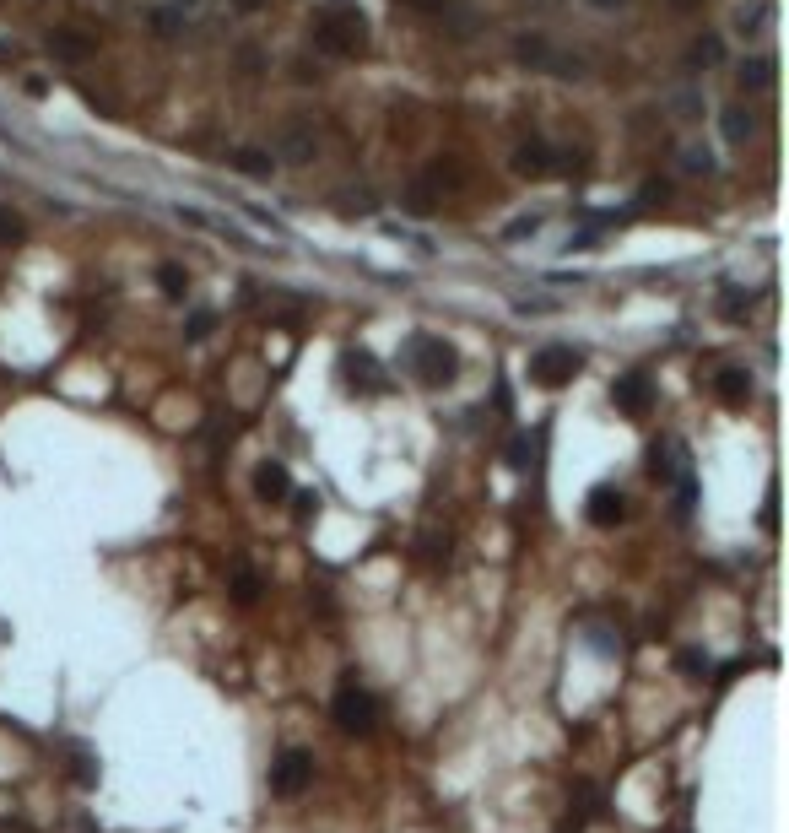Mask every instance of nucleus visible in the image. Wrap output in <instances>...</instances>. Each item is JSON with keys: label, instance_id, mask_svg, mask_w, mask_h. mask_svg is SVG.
<instances>
[{"label": "nucleus", "instance_id": "nucleus-10", "mask_svg": "<svg viewBox=\"0 0 789 833\" xmlns=\"http://www.w3.org/2000/svg\"><path fill=\"white\" fill-rule=\"evenodd\" d=\"M341 374H346V390H357V395H384L390 390L384 368L373 363L368 352H341Z\"/></svg>", "mask_w": 789, "mask_h": 833}, {"label": "nucleus", "instance_id": "nucleus-33", "mask_svg": "<svg viewBox=\"0 0 789 833\" xmlns=\"http://www.w3.org/2000/svg\"><path fill=\"white\" fill-rule=\"evenodd\" d=\"M211 330H217V314H211V309H195L190 320H184V341H206Z\"/></svg>", "mask_w": 789, "mask_h": 833}, {"label": "nucleus", "instance_id": "nucleus-41", "mask_svg": "<svg viewBox=\"0 0 789 833\" xmlns=\"http://www.w3.org/2000/svg\"><path fill=\"white\" fill-rule=\"evenodd\" d=\"M514 309H519V314H552L557 303H552V298H514Z\"/></svg>", "mask_w": 789, "mask_h": 833}, {"label": "nucleus", "instance_id": "nucleus-32", "mask_svg": "<svg viewBox=\"0 0 789 833\" xmlns=\"http://www.w3.org/2000/svg\"><path fill=\"white\" fill-rule=\"evenodd\" d=\"M530 455H536V433H514V439H508V466L530 471Z\"/></svg>", "mask_w": 789, "mask_h": 833}, {"label": "nucleus", "instance_id": "nucleus-34", "mask_svg": "<svg viewBox=\"0 0 789 833\" xmlns=\"http://www.w3.org/2000/svg\"><path fill=\"white\" fill-rule=\"evenodd\" d=\"M71 779L76 785H98V769H92V752H82V747H71Z\"/></svg>", "mask_w": 789, "mask_h": 833}, {"label": "nucleus", "instance_id": "nucleus-27", "mask_svg": "<svg viewBox=\"0 0 789 833\" xmlns=\"http://www.w3.org/2000/svg\"><path fill=\"white\" fill-rule=\"evenodd\" d=\"M719 168V157L703 147V141H687V147H681V174H714Z\"/></svg>", "mask_w": 789, "mask_h": 833}, {"label": "nucleus", "instance_id": "nucleus-12", "mask_svg": "<svg viewBox=\"0 0 789 833\" xmlns=\"http://www.w3.org/2000/svg\"><path fill=\"white\" fill-rule=\"evenodd\" d=\"M44 49H49L55 60H65V65H82V60L98 55L92 33H82V28H49V33H44Z\"/></svg>", "mask_w": 789, "mask_h": 833}, {"label": "nucleus", "instance_id": "nucleus-46", "mask_svg": "<svg viewBox=\"0 0 789 833\" xmlns=\"http://www.w3.org/2000/svg\"><path fill=\"white\" fill-rule=\"evenodd\" d=\"M590 6H595V11H622L627 0H590Z\"/></svg>", "mask_w": 789, "mask_h": 833}, {"label": "nucleus", "instance_id": "nucleus-17", "mask_svg": "<svg viewBox=\"0 0 789 833\" xmlns=\"http://www.w3.org/2000/svg\"><path fill=\"white\" fill-rule=\"evenodd\" d=\"M568 817H573V828L600 823V817H606V790H595V785H573V796H568Z\"/></svg>", "mask_w": 789, "mask_h": 833}, {"label": "nucleus", "instance_id": "nucleus-2", "mask_svg": "<svg viewBox=\"0 0 789 833\" xmlns=\"http://www.w3.org/2000/svg\"><path fill=\"white\" fill-rule=\"evenodd\" d=\"M508 55H514L519 71H546V76H563V82H579L584 76V55L557 49L546 33H519L514 44H508Z\"/></svg>", "mask_w": 789, "mask_h": 833}, {"label": "nucleus", "instance_id": "nucleus-3", "mask_svg": "<svg viewBox=\"0 0 789 833\" xmlns=\"http://www.w3.org/2000/svg\"><path fill=\"white\" fill-rule=\"evenodd\" d=\"M330 714H336V725L346 736H373L379 720H384V704L357 682V671H346V682L336 687V698H330Z\"/></svg>", "mask_w": 789, "mask_h": 833}, {"label": "nucleus", "instance_id": "nucleus-26", "mask_svg": "<svg viewBox=\"0 0 789 833\" xmlns=\"http://www.w3.org/2000/svg\"><path fill=\"white\" fill-rule=\"evenodd\" d=\"M157 287H163V298L184 303V293H190V271L173 266V260H163V266H157Z\"/></svg>", "mask_w": 789, "mask_h": 833}, {"label": "nucleus", "instance_id": "nucleus-39", "mask_svg": "<svg viewBox=\"0 0 789 833\" xmlns=\"http://www.w3.org/2000/svg\"><path fill=\"white\" fill-rule=\"evenodd\" d=\"M400 11H417V17H438V11H449V0H395Z\"/></svg>", "mask_w": 789, "mask_h": 833}, {"label": "nucleus", "instance_id": "nucleus-22", "mask_svg": "<svg viewBox=\"0 0 789 833\" xmlns=\"http://www.w3.org/2000/svg\"><path fill=\"white\" fill-rule=\"evenodd\" d=\"M579 628H584V644H590L595 655H606V660H617V655H622V633L611 628V623H590V617H584Z\"/></svg>", "mask_w": 789, "mask_h": 833}, {"label": "nucleus", "instance_id": "nucleus-36", "mask_svg": "<svg viewBox=\"0 0 789 833\" xmlns=\"http://www.w3.org/2000/svg\"><path fill=\"white\" fill-rule=\"evenodd\" d=\"M536 233H541V217L530 211V217H514V222L503 228V244H514V238H536Z\"/></svg>", "mask_w": 789, "mask_h": 833}, {"label": "nucleus", "instance_id": "nucleus-5", "mask_svg": "<svg viewBox=\"0 0 789 833\" xmlns=\"http://www.w3.org/2000/svg\"><path fill=\"white\" fill-rule=\"evenodd\" d=\"M579 368H584V352L579 347H568V341H546V347L530 352V385L563 390V385L579 379Z\"/></svg>", "mask_w": 789, "mask_h": 833}, {"label": "nucleus", "instance_id": "nucleus-29", "mask_svg": "<svg viewBox=\"0 0 789 833\" xmlns=\"http://www.w3.org/2000/svg\"><path fill=\"white\" fill-rule=\"evenodd\" d=\"M665 103H671L676 119H687V125H692V119H703V92H698V87H676Z\"/></svg>", "mask_w": 789, "mask_h": 833}, {"label": "nucleus", "instance_id": "nucleus-25", "mask_svg": "<svg viewBox=\"0 0 789 833\" xmlns=\"http://www.w3.org/2000/svg\"><path fill=\"white\" fill-rule=\"evenodd\" d=\"M676 671L687 682H703L708 671H714V660H708V650H698V644H687V650H676Z\"/></svg>", "mask_w": 789, "mask_h": 833}, {"label": "nucleus", "instance_id": "nucleus-28", "mask_svg": "<svg viewBox=\"0 0 789 833\" xmlns=\"http://www.w3.org/2000/svg\"><path fill=\"white\" fill-rule=\"evenodd\" d=\"M422 179L433 184L438 195H449V190H460V184H465V168H460V163H433V168H427Z\"/></svg>", "mask_w": 789, "mask_h": 833}, {"label": "nucleus", "instance_id": "nucleus-44", "mask_svg": "<svg viewBox=\"0 0 789 833\" xmlns=\"http://www.w3.org/2000/svg\"><path fill=\"white\" fill-rule=\"evenodd\" d=\"M644 201H665V179H649L644 184Z\"/></svg>", "mask_w": 789, "mask_h": 833}, {"label": "nucleus", "instance_id": "nucleus-21", "mask_svg": "<svg viewBox=\"0 0 789 833\" xmlns=\"http://www.w3.org/2000/svg\"><path fill=\"white\" fill-rule=\"evenodd\" d=\"M227 163H233L244 179H271V174H276V157H271V152H260V147H238L233 157H227Z\"/></svg>", "mask_w": 789, "mask_h": 833}, {"label": "nucleus", "instance_id": "nucleus-1", "mask_svg": "<svg viewBox=\"0 0 789 833\" xmlns=\"http://www.w3.org/2000/svg\"><path fill=\"white\" fill-rule=\"evenodd\" d=\"M400 368H406L417 385L438 390V385H454V374H460V352L449 347L444 336H427V330H411L406 347H400Z\"/></svg>", "mask_w": 789, "mask_h": 833}, {"label": "nucleus", "instance_id": "nucleus-24", "mask_svg": "<svg viewBox=\"0 0 789 833\" xmlns=\"http://www.w3.org/2000/svg\"><path fill=\"white\" fill-rule=\"evenodd\" d=\"M438 201H444V195H438L427 179H411V184H406V195H400V206H406V211H417V217H427V211H433Z\"/></svg>", "mask_w": 789, "mask_h": 833}, {"label": "nucleus", "instance_id": "nucleus-45", "mask_svg": "<svg viewBox=\"0 0 789 833\" xmlns=\"http://www.w3.org/2000/svg\"><path fill=\"white\" fill-rule=\"evenodd\" d=\"M703 0H671V11H681V17H687V11H698Z\"/></svg>", "mask_w": 789, "mask_h": 833}, {"label": "nucleus", "instance_id": "nucleus-19", "mask_svg": "<svg viewBox=\"0 0 789 833\" xmlns=\"http://www.w3.org/2000/svg\"><path fill=\"white\" fill-rule=\"evenodd\" d=\"M719 60H725V38H719V33H698V38L687 44V60H681V65L698 76V71H714Z\"/></svg>", "mask_w": 789, "mask_h": 833}, {"label": "nucleus", "instance_id": "nucleus-15", "mask_svg": "<svg viewBox=\"0 0 789 833\" xmlns=\"http://www.w3.org/2000/svg\"><path fill=\"white\" fill-rule=\"evenodd\" d=\"M692 460H687V444L681 439H665V444H654L649 449V476L654 482H671V476H681Z\"/></svg>", "mask_w": 789, "mask_h": 833}, {"label": "nucleus", "instance_id": "nucleus-38", "mask_svg": "<svg viewBox=\"0 0 789 833\" xmlns=\"http://www.w3.org/2000/svg\"><path fill=\"white\" fill-rule=\"evenodd\" d=\"M422 558H427V563H449V536L427 531V536H422Z\"/></svg>", "mask_w": 789, "mask_h": 833}, {"label": "nucleus", "instance_id": "nucleus-42", "mask_svg": "<svg viewBox=\"0 0 789 833\" xmlns=\"http://www.w3.org/2000/svg\"><path fill=\"white\" fill-rule=\"evenodd\" d=\"M227 6H233L238 17H254V11H265V6H271V0H227Z\"/></svg>", "mask_w": 789, "mask_h": 833}, {"label": "nucleus", "instance_id": "nucleus-16", "mask_svg": "<svg viewBox=\"0 0 789 833\" xmlns=\"http://www.w3.org/2000/svg\"><path fill=\"white\" fill-rule=\"evenodd\" d=\"M254 493H260V504H282V498H292V476L282 460H265L260 471H254Z\"/></svg>", "mask_w": 789, "mask_h": 833}, {"label": "nucleus", "instance_id": "nucleus-7", "mask_svg": "<svg viewBox=\"0 0 789 833\" xmlns=\"http://www.w3.org/2000/svg\"><path fill=\"white\" fill-rule=\"evenodd\" d=\"M508 168H514L519 179L541 184V179L563 174V168H568V157H563V152H552V147H546V141H519V147H514V157H508Z\"/></svg>", "mask_w": 789, "mask_h": 833}, {"label": "nucleus", "instance_id": "nucleus-31", "mask_svg": "<svg viewBox=\"0 0 789 833\" xmlns=\"http://www.w3.org/2000/svg\"><path fill=\"white\" fill-rule=\"evenodd\" d=\"M719 314H725V320H746V314H752V293L725 287V293H719Z\"/></svg>", "mask_w": 789, "mask_h": 833}, {"label": "nucleus", "instance_id": "nucleus-14", "mask_svg": "<svg viewBox=\"0 0 789 833\" xmlns=\"http://www.w3.org/2000/svg\"><path fill=\"white\" fill-rule=\"evenodd\" d=\"M719 136H725V147H746L757 136V114L746 103H725L719 109Z\"/></svg>", "mask_w": 789, "mask_h": 833}, {"label": "nucleus", "instance_id": "nucleus-8", "mask_svg": "<svg viewBox=\"0 0 789 833\" xmlns=\"http://www.w3.org/2000/svg\"><path fill=\"white\" fill-rule=\"evenodd\" d=\"M276 157H282V163H314V157H319V125H314V119H287V125H282V136H276Z\"/></svg>", "mask_w": 789, "mask_h": 833}, {"label": "nucleus", "instance_id": "nucleus-40", "mask_svg": "<svg viewBox=\"0 0 789 833\" xmlns=\"http://www.w3.org/2000/svg\"><path fill=\"white\" fill-rule=\"evenodd\" d=\"M238 71H244V76H260V71H265V55H260L254 44H244V49H238Z\"/></svg>", "mask_w": 789, "mask_h": 833}, {"label": "nucleus", "instance_id": "nucleus-20", "mask_svg": "<svg viewBox=\"0 0 789 833\" xmlns=\"http://www.w3.org/2000/svg\"><path fill=\"white\" fill-rule=\"evenodd\" d=\"M741 87L746 92H762V87H773V76H779V60L773 55H752V60H741Z\"/></svg>", "mask_w": 789, "mask_h": 833}, {"label": "nucleus", "instance_id": "nucleus-18", "mask_svg": "<svg viewBox=\"0 0 789 833\" xmlns=\"http://www.w3.org/2000/svg\"><path fill=\"white\" fill-rule=\"evenodd\" d=\"M752 374H746V368H719V374H714V395H719V401H725V406H746V401H752Z\"/></svg>", "mask_w": 789, "mask_h": 833}, {"label": "nucleus", "instance_id": "nucleus-35", "mask_svg": "<svg viewBox=\"0 0 789 833\" xmlns=\"http://www.w3.org/2000/svg\"><path fill=\"white\" fill-rule=\"evenodd\" d=\"M22 233H28V228H22V217H17L11 206H0V249L22 244Z\"/></svg>", "mask_w": 789, "mask_h": 833}, {"label": "nucleus", "instance_id": "nucleus-30", "mask_svg": "<svg viewBox=\"0 0 789 833\" xmlns=\"http://www.w3.org/2000/svg\"><path fill=\"white\" fill-rule=\"evenodd\" d=\"M692 504H698V476H692V466L676 476V514L681 520H692Z\"/></svg>", "mask_w": 789, "mask_h": 833}, {"label": "nucleus", "instance_id": "nucleus-37", "mask_svg": "<svg viewBox=\"0 0 789 833\" xmlns=\"http://www.w3.org/2000/svg\"><path fill=\"white\" fill-rule=\"evenodd\" d=\"M184 28V17H179V11H173V6H163V11H152V33L157 38H173V33H179Z\"/></svg>", "mask_w": 789, "mask_h": 833}, {"label": "nucleus", "instance_id": "nucleus-43", "mask_svg": "<svg viewBox=\"0 0 789 833\" xmlns=\"http://www.w3.org/2000/svg\"><path fill=\"white\" fill-rule=\"evenodd\" d=\"M292 509H298V514H303V520H309V514L319 509V493H298V498H292Z\"/></svg>", "mask_w": 789, "mask_h": 833}, {"label": "nucleus", "instance_id": "nucleus-9", "mask_svg": "<svg viewBox=\"0 0 789 833\" xmlns=\"http://www.w3.org/2000/svg\"><path fill=\"white\" fill-rule=\"evenodd\" d=\"M611 401H617V412H627V417H649L654 412V379L644 374V368L617 374L611 379Z\"/></svg>", "mask_w": 789, "mask_h": 833}, {"label": "nucleus", "instance_id": "nucleus-11", "mask_svg": "<svg viewBox=\"0 0 789 833\" xmlns=\"http://www.w3.org/2000/svg\"><path fill=\"white\" fill-rule=\"evenodd\" d=\"M584 514H590V525H600V531L622 525V520H627V498H622V487H611V482L590 487V498H584Z\"/></svg>", "mask_w": 789, "mask_h": 833}, {"label": "nucleus", "instance_id": "nucleus-6", "mask_svg": "<svg viewBox=\"0 0 789 833\" xmlns=\"http://www.w3.org/2000/svg\"><path fill=\"white\" fill-rule=\"evenodd\" d=\"M314 785V752L309 747H287L271 763V796H303Z\"/></svg>", "mask_w": 789, "mask_h": 833}, {"label": "nucleus", "instance_id": "nucleus-47", "mask_svg": "<svg viewBox=\"0 0 789 833\" xmlns=\"http://www.w3.org/2000/svg\"><path fill=\"white\" fill-rule=\"evenodd\" d=\"M179 6H195V0H179Z\"/></svg>", "mask_w": 789, "mask_h": 833}, {"label": "nucleus", "instance_id": "nucleus-13", "mask_svg": "<svg viewBox=\"0 0 789 833\" xmlns=\"http://www.w3.org/2000/svg\"><path fill=\"white\" fill-rule=\"evenodd\" d=\"M773 28V0H741V6L730 11V33L735 38H762Z\"/></svg>", "mask_w": 789, "mask_h": 833}, {"label": "nucleus", "instance_id": "nucleus-4", "mask_svg": "<svg viewBox=\"0 0 789 833\" xmlns=\"http://www.w3.org/2000/svg\"><path fill=\"white\" fill-rule=\"evenodd\" d=\"M314 49L330 60H357L368 49V22L363 11H330L314 22Z\"/></svg>", "mask_w": 789, "mask_h": 833}, {"label": "nucleus", "instance_id": "nucleus-23", "mask_svg": "<svg viewBox=\"0 0 789 833\" xmlns=\"http://www.w3.org/2000/svg\"><path fill=\"white\" fill-rule=\"evenodd\" d=\"M260 590H265V579L254 574L249 563H233V601L238 606H254V601H260Z\"/></svg>", "mask_w": 789, "mask_h": 833}]
</instances>
